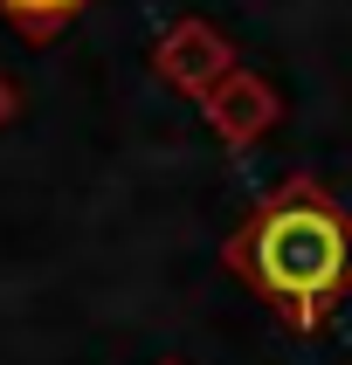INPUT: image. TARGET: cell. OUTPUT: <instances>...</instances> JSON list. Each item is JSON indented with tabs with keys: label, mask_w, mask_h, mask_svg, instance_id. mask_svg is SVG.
<instances>
[{
	"label": "cell",
	"mask_w": 352,
	"mask_h": 365,
	"mask_svg": "<svg viewBox=\"0 0 352 365\" xmlns=\"http://www.w3.org/2000/svg\"><path fill=\"white\" fill-rule=\"evenodd\" d=\"M159 365H180V359H159Z\"/></svg>",
	"instance_id": "obj_3"
},
{
	"label": "cell",
	"mask_w": 352,
	"mask_h": 365,
	"mask_svg": "<svg viewBox=\"0 0 352 365\" xmlns=\"http://www.w3.org/2000/svg\"><path fill=\"white\" fill-rule=\"evenodd\" d=\"M83 7H90V0H0V14L14 21L28 41H56L62 28L83 14Z\"/></svg>",
	"instance_id": "obj_2"
},
{
	"label": "cell",
	"mask_w": 352,
	"mask_h": 365,
	"mask_svg": "<svg viewBox=\"0 0 352 365\" xmlns=\"http://www.w3.org/2000/svg\"><path fill=\"white\" fill-rule=\"evenodd\" d=\"M221 262L263 297L276 324L318 331L352 297V214L318 180H283L221 242Z\"/></svg>",
	"instance_id": "obj_1"
}]
</instances>
